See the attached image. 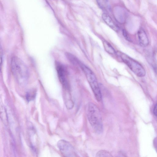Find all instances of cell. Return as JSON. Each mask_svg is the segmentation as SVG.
Here are the masks:
<instances>
[{
  "label": "cell",
  "mask_w": 157,
  "mask_h": 157,
  "mask_svg": "<svg viewBox=\"0 0 157 157\" xmlns=\"http://www.w3.org/2000/svg\"><path fill=\"white\" fill-rule=\"evenodd\" d=\"M11 68L13 77L21 85L25 84L28 79L29 72L27 67L19 58L14 56L11 61Z\"/></svg>",
  "instance_id": "cell-1"
},
{
  "label": "cell",
  "mask_w": 157,
  "mask_h": 157,
  "mask_svg": "<svg viewBox=\"0 0 157 157\" xmlns=\"http://www.w3.org/2000/svg\"><path fill=\"white\" fill-rule=\"evenodd\" d=\"M87 116L95 131L98 134L101 133L103 126L101 114L98 108L92 103L90 102L88 105Z\"/></svg>",
  "instance_id": "cell-2"
},
{
  "label": "cell",
  "mask_w": 157,
  "mask_h": 157,
  "mask_svg": "<svg viewBox=\"0 0 157 157\" xmlns=\"http://www.w3.org/2000/svg\"><path fill=\"white\" fill-rule=\"evenodd\" d=\"M78 64L84 73L96 100L100 101L102 99V95L94 74L90 68L79 61Z\"/></svg>",
  "instance_id": "cell-3"
},
{
  "label": "cell",
  "mask_w": 157,
  "mask_h": 157,
  "mask_svg": "<svg viewBox=\"0 0 157 157\" xmlns=\"http://www.w3.org/2000/svg\"><path fill=\"white\" fill-rule=\"evenodd\" d=\"M119 55L123 62L136 76L142 77L145 75V69L140 63L124 53H119Z\"/></svg>",
  "instance_id": "cell-4"
},
{
  "label": "cell",
  "mask_w": 157,
  "mask_h": 157,
  "mask_svg": "<svg viewBox=\"0 0 157 157\" xmlns=\"http://www.w3.org/2000/svg\"><path fill=\"white\" fill-rule=\"evenodd\" d=\"M57 146L62 153L66 157H77V154L73 146L69 142L62 140H59Z\"/></svg>",
  "instance_id": "cell-5"
},
{
  "label": "cell",
  "mask_w": 157,
  "mask_h": 157,
  "mask_svg": "<svg viewBox=\"0 0 157 157\" xmlns=\"http://www.w3.org/2000/svg\"><path fill=\"white\" fill-rule=\"evenodd\" d=\"M56 68L59 80L63 86L67 90L69 88L67 73L64 66L61 63H56Z\"/></svg>",
  "instance_id": "cell-6"
},
{
  "label": "cell",
  "mask_w": 157,
  "mask_h": 157,
  "mask_svg": "<svg viewBox=\"0 0 157 157\" xmlns=\"http://www.w3.org/2000/svg\"><path fill=\"white\" fill-rule=\"evenodd\" d=\"M139 41L141 46L143 47H146L149 44V41L147 35L144 30L140 29L137 33Z\"/></svg>",
  "instance_id": "cell-7"
},
{
  "label": "cell",
  "mask_w": 157,
  "mask_h": 157,
  "mask_svg": "<svg viewBox=\"0 0 157 157\" xmlns=\"http://www.w3.org/2000/svg\"><path fill=\"white\" fill-rule=\"evenodd\" d=\"M101 16L104 21L110 27L115 31L118 30V26L108 15L105 13H103Z\"/></svg>",
  "instance_id": "cell-8"
},
{
  "label": "cell",
  "mask_w": 157,
  "mask_h": 157,
  "mask_svg": "<svg viewBox=\"0 0 157 157\" xmlns=\"http://www.w3.org/2000/svg\"><path fill=\"white\" fill-rule=\"evenodd\" d=\"M147 61L152 67L157 77V61L151 55H147Z\"/></svg>",
  "instance_id": "cell-9"
},
{
  "label": "cell",
  "mask_w": 157,
  "mask_h": 157,
  "mask_svg": "<svg viewBox=\"0 0 157 157\" xmlns=\"http://www.w3.org/2000/svg\"><path fill=\"white\" fill-rule=\"evenodd\" d=\"M103 44L104 49L108 53L111 54H113L115 53L114 49L107 41L105 40L104 41Z\"/></svg>",
  "instance_id": "cell-10"
},
{
  "label": "cell",
  "mask_w": 157,
  "mask_h": 157,
  "mask_svg": "<svg viewBox=\"0 0 157 157\" xmlns=\"http://www.w3.org/2000/svg\"><path fill=\"white\" fill-rule=\"evenodd\" d=\"M36 91L34 89H32L27 92L26 98L27 101H30L33 100L36 96Z\"/></svg>",
  "instance_id": "cell-11"
},
{
  "label": "cell",
  "mask_w": 157,
  "mask_h": 157,
  "mask_svg": "<svg viewBox=\"0 0 157 157\" xmlns=\"http://www.w3.org/2000/svg\"><path fill=\"white\" fill-rule=\"evenodd\" d=\"M99 7L102 10H106L108 7L107 0H96Z\"/></svg>",
  "instance_id": "cell-12"
},
{
  "label": "cell",
  "mask_w": 157,
  "mask_h": 157,
  "mask_svg": "<svg viewBox=\"0 0 157 157\" xmlns=\"http://www.w3.org/2000/svg\"><path fill=\"white\" fill-rule=\"evenodd\" d=\"M97 157H112L111 154L105 150H101L98 152L96 155Z\"/></svg>",
  "instance_id": "cell-13"
},
{
  "label": "cell",
  "mask_w": 157,
  "mask_h": 157,
  "mask_svg": "<svg viewBox=\"0 0 157 157\" xmlns=\"http://www.w3.org/2000/svg\"><path fill=\"white\" fill-rule=\"evenodd\" d=\"M123 33L124 35V36L125 38L128 40L130 41V39L129 38V37L128 36V35L127 33L126 30H123Z\"/></svg>",
  "instance_id": "cell-14"
},
{
  "label": "cell",
  "mask_w": 157,
  "mask_h": 157,
  "mask_svg": "<svg viewBox=\"0 0 157 157\" xmlns=\"http://www.w3.org/2000/svg\"><path fill=\"white\" fill-rule=\"evenodd\" d=\"M154 114L157 117V103L155 105L153 109Z\"/></svg>",
  "instance_id": "cell-15"
}]
</instances>
